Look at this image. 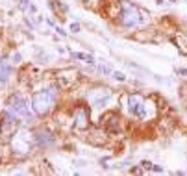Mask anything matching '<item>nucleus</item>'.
Here are the masks:
<instances>
[{
	"label": "nucleus",
	"instance_id": "2",
	"mask_svg": "<svg viewBox=\"0 0 187 176\" xmlns=\"http://www.w3.org/2000/svg\"><path fill=\"white\" fill-rule=\"evenodd\" d=\"M17 128H19V121H17V115L11 109L0 113V141L6 143L9 137H13Z\"/></svg>",
	"mask_w": 187,
	"mask_h": 176
},
{
	"label": "nucleus",
	"instance_id": "15",
	"mask_svg": "<svg viewBox=\"0 0 187 176\" xmlns=\"http://www.w3.org/2000/svg\"><path fill=\"white\" fill-rule=\"evenodd\" d=\"M11 59H13V63H20V59H22V58H20V54H19V52H15Z\"/></svg>",
	"mask_w": 187,
	"mask_h": 176
},
{
	"label": "nucleus",
	"instance_id": "6",
	"mask_svg": "<svg viewBox=\"0 0 187 176\" xmlns=\"http://www.w3.org/2000/svg\"><path fill=\"white\" fill-rule=\"evenodd\" d=\"M87 126H89V111L85 107H76V111H74V128L85 130Z\"/></svg>",
	"mask_w": 187,
	"mask_h": 176
},
{
	"label": "nucleus",
	"instance_id": "11",
	"mask_svg": "<svg viewBox=\"0 0 187 176\" xmlns=\"http://www.w3.org/2000/svg\"><path fill=\"white\" fill-rule=\"evenodd\" d=\"M20 9H24V11H26V9H30V11H35V8L30 4V0H22V2H20Z\"/></svg>",
	"mask_w": 187,
	"mask_h": 176
},
{
	"label": "nucleus",
	"instance_id": "13",
	"mask_svg": "<svg viewBox=\"0 0 187 176\" xmlns=\"http://www.w3.org/2000/svg\"><path fill=\"white\" fill-rule=\"evenodd\" d=\"M113 78L119 80V82H124V80H126V76H124L122 72H113Z\"/></svg>",
	"mask_w": 187,
	"mask_h": 176
},
{
	"label": "nucleus",
	"instance_id": "10",
	"mask_svg": "<svg viewBox=\"0 0 187 176\" xmlns=\"http://www.w3.org/2000/svg\"><path fill=\"white\" fill-rule=\"evenodd\" d=\"M72 58H76V59H83L85 63H95V58H93L91 54H82V52H72Z\"/></svg>",
	"mask_w": 187,
	"mask_h": 176
},
{
	"label": "nucleus",
	"instance_id": "12",
	"mask_svg": "<svg viewBox=\"0 0 187 176\" xmlns=\"http://www.w3.org/2000/svg\"><path fill=\"white\" fill-rule=\"evenodd\" d=\"M98 69H100L102 74H109V72H111V67H109V65H100Z\"/></svg>",
	"mask_w": 187,
	"mask_h": 176
},
{
	"label": "nucleus",
	"instance_id": "18",
	"mask_svg": "<svg viewBox=\"0 0 187 176\" xmlns=\"http://www.w3.org/2000/svg\"><path fill=\"white\" fill-rule=\"evenodd\" d=\"M169 2H176V0H169Z\"/></svg>",
	"mask_w": 187,
	"mask_h": 176
},
{
	"label": "nucleus",
	"instance_id": "8",
	"mask_svg": "<svg viewBox=\"0 0 187 176\" xmlns=\"http://www.w3.org/2000/svg\"><path fill=\"white\" fill-rule=\"evenodd\" d=\"M9 74H11V65H9V61H0V82L2 83H6L8 82V78H9Z\"/></svg>",
	"mask_w": 187,
	"mask_h": 176
},
{
	"label": "nucleus",
	"instance_id": "17",
	"mask_svg": "<svg viewBox=\"0 0 187 176\" xmlns=\"http://www.w3.org/2000/svg\"><path fill=\"white\" fill-rule=\"evenodd\" d=\"M152 171H154V172H161L163 167H159V165H152Z\"/></svg>",
	"mask_w": 187,
	"mask_h": 176
},
{
	"label": "nucleus",
	"instance_id": "4",
	"mask_svg": "<svg viewBox=\"0 0 187 176\" xmlns=\"http://www.w3.org/2000/svg\"><path fill=\"white\" fill-rule=\"evenodd\" d=\"M128 109L130 113L139 117V119H146L148 117V111H146V100L141 93H132L130 98H128Z\"/></svg>",
	"mask_w": 187,
	"mask_h": 176
},
{
	"label": "nucleus",
	"instance_id": "16",
	"mask_svg": "<svg viewBox=\"0 0 187 176\" xmlns=\"http://www.w3.org/2000/svg\"><path fill=\"white\" fill-rule=\"evenodd\" d=\"M141 167L143 169H152V163L150 161H141Z\"/></svg>",
	"mask_w": 187,
	"mask_h": 176
},
{
	"label": "nucleus",
	"instance_id": "9",
	"mask_svg": "<svg viewBox=\"0 0 187 176\" xmlns=\"http://www.w3.org/2000/svg\"><path fill=\"white\" fill-rule=\"evenodd\" d=\"M52 141H54V137L48 134V132H43V134H39V136H37V143H39V145H43V146H44V145H50Z\"/></svg>",
	"mask_w": 187,
	"mask_h": 176
},
{
	"label": "nucleus",
	"instance_id": "1",
	"mask_svg": "<svg viewBox=\"0 0 187 176\" xmlns=\"http://www.w3.org/2000/svg\"><path fill=\"white\" fill-rule=\"evenodd\" d=\"M56 100H58V89H54V87L44 89V91H37L32 97V107L37 115H46L56 106Z\"/></svg>",
	"mask_w": 187,
	"mask_h": 176
},
{
	"label": "nucleus",
	"instance_id": "7",
	"mask_svg": "<svg viewBox=\"0 0 187 176\" xmlns=\"http://www.w3.org/2000/svg\"><path fill=\"white\" fill-rule=\"evenodd\" d=\"M109 95H111V91L108 89V87H104V89H97V91H93V93H91V102H93V106H102Z\"/></svg>",
	"mask_w": 187,
	"mask_h": 176
},
{
	"label": "nucleus",
	"instance_id": "14",
	"mask_svg": "<svg viewBox=\"0 0 187 176\" xmlns=\"http://www.w3.org/2000/svg\"><path fill=\"white\" fill-rule=\"evenodd\" d=\"M71 32H72V33H78V32H80V24H78V23H72V24H71Z\"/></svg>",
	"mask_w": 187,
	"mask_h": 176
},
{
	"label": "nucleus",
	"instance_id": "3",
	"mask_svg": "<svg viewBox=\"0 0 187 176\" xmlns=\"http://www.w3.org/2000/svg\"><path fill=\"white\" fill-rule=\"evenodd\" d=\"M121 23L126 28L137 26L139 23H141V13H139L137 6L126 2V0H122V2H121Z\"/></svg>",
	"mask_w": 187,
	"mask_h": 176
},
{
	"label": "nucleus",
	"instance_id": "5",
	"mask_svg": "<svg viewBox=\"0 0 187 176\" xmlns=\"http://www.w3.org/2000/svg\"><path fill=\"white\" fill-rule=\"evenodd\" d=\"M8 106H9V109H11L17 117H22V119H26V121H32V115H30V111H28V106H26L24 98H22L19 93H15L13 97H9Z\"/></svg>",
	"mask_w": 187,
	"mask_h": 176
}]
</instances>
